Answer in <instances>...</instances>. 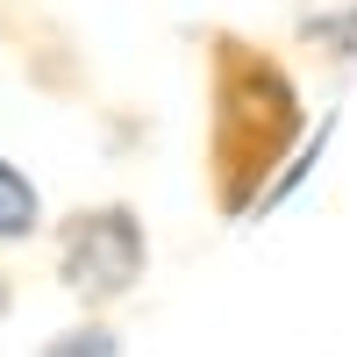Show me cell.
<instances>
[{"mask_svg": "<svg viewBox=\"0 0 357 357\" xmlns=\"http://www.w3.org/2000/svg\"><path fill=\"white\" fill-rule=\"evenodd\" d=\"M151 264V236H143V215L122 200L100 207H72L57 222V279H65L86 307H107L143 279Z\"/></svg>", "mask_w": 357, "mask_h": 357, "instance_id": "2", "label": "cell"}, {"mask_svg": "<svg viewBox=\"0 0 357 357\" xmlns=\"http://www.w3.org/2000/svg\"><path fill=\"white\" fill-rule=\"evenodd\" d=\"M8 314H15V279L0 272V321H8Z\"/></svg>", "mask_w": 357, "mask_h": 357, "instance_id": "6", "label": "cell"}, {"mask_svg": "<svg viewBox=\"0 0 357 357\" xmlns=\"http://www.w3.org/2000/svg\"><path fill=\"white\" fill-rule=\"evenodd\" d=\"M0 36L22 50V72L43 86V93H79V50L43 8H8L0 15Z\"/></svg>", "mask_w": 357, "mask_h": 357, "instance_id": "3", "label": "cell"}, {"mask_svg": "<svg viewBox=\"0 0 357 357\" xmlns=\"http://www.w3.org/2000/svg\"><path fill=\"white\" fill-rule=\"evenodd\" d=\"M36 222H43V200H36V186H29V172L0 158V250H8V243H29Z\"/></svg>", "mask_w": 357, "mask_h": 357, "instance_id": "4", "label": "cell"}, {"mask_svg": "<svg viewBox=\"0 0 357 357\" xmlns=\"http://www.w3.org/2000/svg\"><path fill=\"white\" fill-rule=\"evenodd\" d=\"M301 93L293 72L264 43L207 36V178H215V207L236 222L264 200V186L279 178V165L301 151Z\"/></svg>", "mask_w": 357, "mask_h": 357, "instance_id": "1", "label": "cell"}, {"mask_svg": "<svg viewBox=\"0 0 357 357\" xmlns=\"http://www.w3.org/2000/svg\"><path fill=\"white\" fill-rule=\"evenodd\" d=\"M36 357H122V336H114L107 321H72V329H57Z\"/></svg>", "mask_w": 357, "mask_h": 357, "instance_id": "5", "label": "cell"}]
</instances>
